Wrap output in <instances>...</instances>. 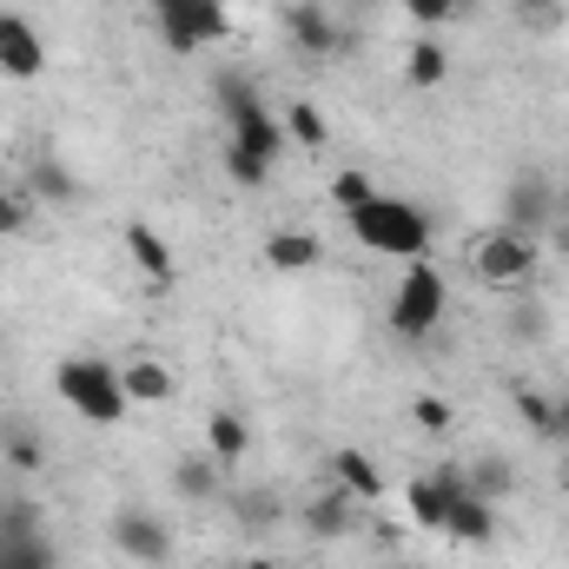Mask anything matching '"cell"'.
<instances>
[{"mask_svg":"<svg viewBox=\"0 0 569 569\" xmlns=\"http://www.w3.org/2000/svg\"><path fill=\"white\" fill-rule=\"evenodd\" d=\"M345 226H351V239H358L365 252H385V259H425L430 252L425 206H411V199H398V192L365 199L358 212H345Z\"/></svg>","mask_w":569,"mask_h":569,"instance_id":"6da1fadb","label":"cell"},{"mask_svg":"<svg viewBox=\"0 0 569 569\" xmlns=\"http://www.w3.org/2000/svg\"><path fill=\"white\" fill-rule=\"evenodd\" d=\"M53 391H60V405L73 411V418H87V425H120L133 405H127V391H120V365H107V358H60V371H53Z\"/></svg>","mask_w":569,"mask_h":569,"instance_id":"7a4b0ae2","label":"cell"},{"mask_svg":"<svg viewBox=\"0 0 569 569\" xmlns=\"http://www.w3.org/2000/svg\"><path fill=\"white\" fill-rule=\"evenodd\" d=\"M443 311H450V284H443V272L425 266V259H411V272H405L398 291H391V331L418 345V338H430V331L443 325Z\"/></svg>","mask_w":569,"mask_h":569,"instance_id":"3957f363","label":"cell"},{"mask_svg":"<svg viewBox=\"0 0 569 569\" xmlns=\"http://www.w3.org/2000/svg\"><path fill=\"white\" fill-rule=\"evenodd\" d=\"M152 20H159V40L172 53H199V47H219L232 40V13L219 0H146Z\"/></svg>","mask_w":569,"mask_h":569,"instance_id":"277c9868","label":"cell"},{"mask_svg":"<svg viewBox=\"0 0 569 569\" xmlns=\"http://www.w3.org/2000/svg\"><path fill=\"white\" fill-rule=\"evenodd\" d=\"M537 259H543L537 239H523V232H510V226H497V232H483V239L470 246V272H477V284H490V291H497V284H503V291L523 284L537 272Z\"/></svg>","mask_w":569,"mask_h":569,"instance_id":"5b68a950","label":"cell"},{"mask_svg":"<svg viewBox=\"0 0 569 569\" xmlns=\"http://www.w3.org/2000/svg\"><path fill=\"white\" fill-rule=\"evenodd\" d=\"M437 483L450 490L443 537H450V543H463V550H490V543H497V503H483V497L463 483V470H457V463H443V470H437Z\"/></svg>","mask_w":569,"mask_h":569,"instance_id":"8992f818","label":"cell"},{"mask_svg":"<svg viewBox=\"0 0 569 569\" xmlns=\"http://www.w3.org/2000/svg\"><path fill=\"white\" fill-rule=\"evenodd\" d=\"M557 219H563V192H557L543 172H517V179L503 186V226H510V232L537 239V232H550Z\"/></svg>","mask_w":569,"mask_h":569,"instance_id":"52a82bcc","label":"cell"},{"mask_svg":"<svg viewBox=\"0 0 569 569\" xmlns=\"http://www.w3.org/2000/svg\"><path fill=\"white\" fill-rule=\"evenodd\" d=\"M113 550L140 569H159L172 557V530H166V517H152V510H120V517H113Z\"/></svg>","mask_w":569,"mask_h":569,"instance_id":"ba28073f","label":"cell"},{"mask_svg":"<svg viewBox=\"0 0 569 569\" xmlns=\"http://www.w3.org/2000/svg\"><path fill=\"white\" fill-rule=\"evenodd\" d=\"M0 73H13V80H40L47 73V47H40L33 20H20L7 7H0Z\"/></svg>","mask_w":569,"mask_h":569,"instance_id":"9c48e42d","label":"cell"},{"mask_svg":"<svg viewBox=\"0 0 569 569\" xmlns=\"http://www.w3.org/2000/svg\"><path fill=\"white\" fill-rule=\"evenodd\" d=\"M284 33L298 40V53H311V60H331L338 47H345V33H338V20L325 13V7H311V0H298V7H284Z\"/></svg>","mask_w":569,"mask_h":569,"instance_id":"30bf717a","label":"cell"},{"mask_svg":"<svg viewBox=\"0 0 569 569\" xmlns=\"http://www.w3.org/2000/svg\"><path fill=\"white\" fill-rule=\"evenodd\" d=\"M127 259H133V266H140L146 279L159 284V291H166V284L179 279V259H172L166 232H159V226H146V219H133V226H127Z\"/></svg>","mask_w":569,"mask_h":569,"instance_id":"8fae6325","label":"cell"},{"mask_svg":"<svg viewBox=\"0 0 569 569\" xmlns=\"http://www.w3.org/2000/svg\"><path fill=\"white\" fill-rule=\"evenodd\" d=\"M331 483L351 490L358 503H378V497H385V470H378L358 443H338V450H331Z\"/></svg>","mask_w":569,"mask_h":569,"instance_id":"7c38bea8","label":"cell"},{"mask_svg":"<svg viewBox=\"0 0 569 569\" xmlns=\"http://www.w3.org/2000/svg\"><path fill=\"white\" fill-rule=\"evenodd\" d=\"M351 523H358V497L351 490H325V497H311L305 503V530L318 537V543H338V537H351Z\"/></svg>","mask_w":569,"mask_h":569,"instance_id":"4fadbf2b","label":"cell"},{"mask_svg":"<svg viewBox=\"0 0 569 569\" xmlns=\"http://www.w3.org/2000/svg\"><path fill=\"white\" fill-rule=\"evenodd\" d=\"M266 266H272V272H318V266H325V239L284 226V232L266 239Z\"/></svg>","mask_w":569,"mask_h":569,"instance_id":"5bb4252c","label":"cell"},{"mask_svg":"<svg viewBox=\"0 0 569 569\" xmlns=\"http://www.w3.org/2000/svg\"><path fill=\"white\" fill-rule=\"evenodd\" d=\"M120 391H127V405H166V398L179 391V378H172L159 358H127V365H120Z\"/></svg>","mask_w":569,"mask_h":569,"instance_id":"9a60e30c","label":"cell"},{"mask_svg":"<svg viewBox=\"0 0 569 569\" xmlns=\"http://www.w3.org/2000/svg\"><path fill=\"white\" fill-rule=\"evenodd\" d=\"M0 569H60V557H53V543H47L40 523H33V530L0 523Z\"/></svg>","mask_w":569,"mask_h":569,"instance_id":"2e32d148","label":"cell"},{"mask_svg":"<svg viewBox=\"0 0 569 569\" xmlns=\"http://www.w3.org/2000/svg\"><path fill=\"white\" fill-rule=\"evenodd\" d=\"M219 477H226V463L206 457V450H192V457L172 463V490H179L186 503H212V497H219Z\"/></svg>","mask_w":569,"mask_h":569,"instance_id":"e0dca14e","label":"cell"},{"mask_svg":"<svg viewBox=\"0 0 569 569\" xmlns=\"http://www.w3.org/2000/svg\"><path fill=\"white\" fill-rule=\"evenodd\" d=\"M246 450H252V430H246L239 411H212V418H206V457H219V463L232 470Z\"/></svg>","mask_w":569,"mask_h":569,"instance_id":"ac0fdd59","label":"cell"},{"mask_svg":"<svg viewBox=\"0 0 569 569\" xmlns=\"http://www.w3.org/2000/svg\"><path fill=\"white\" fill-rule=\"evenodd\" d=\"M443 73H450L443 40H437V33H418V40H411V60H405V80H411L418 93H430V87H443Z\"/></svg>","mask_w":569,"mask_h":569,"instance_id":"d6986e66","label":"cell"},{"mask_svg":"<svg viewBox=\"0 0 569 569\" xmlns=\"http://www.w3.org/2000/svg\"><path fill=\"white\" fill-rule=\"evenodd\" d=\"M463 483H470L483 503H503V497L517 490V463H510V457H477V463L463 470Z\"/></svg>","mask_w":569,"mask_h":569,"instance_id":"ffe728a7","label":"cell"},{"mask_svg":"<svg viewBox=\"0 0 569 569\" xmlns=\"http://www.w3.org/2000/svg\"><path fill=\"white\" fill-rule=\"evenodd\" d=\"M284 140H291V146H305V152H325L331 127H325V113H318L311 100H291V107H284Z\"/></svg>","mask_w":569,"mask_h":569,"instance_id":"44dd1931","label":"cell"},{"mask_svg":"<svg viewBox=\"0 0 569 569\" xmlns=\"http://www.w3.org/2000/svg\"><path fill=\"white\" fill-rule=\"evenodd\" d=\"M405 503H411V517H418L425 530H437V537H443V510H450V490L437 483V470H430V477H418V483L405 490Z\"/></svg>","mask_w":569,"mask_h":569,"instance_id":"7402d4cb","label":"cell"},{"mask_svg":"<svg viewBox=\"0 0 569 569\" xmlns=\"http://www.w3.org/2000/svg\"><path fill=\"white\" fill-rule=\"evenodd\" d=\"M517 418L537 430L543 443H557V398H550V391H537V385H517Z\"/></svg>","mask_w":569,"mask_h":569,"instance_id":"603a6c76","label":"cell"},{"mask_svg":"<svg viewBox=\"0 0 569 569\" xmlns=\"http://www.w3.org/2000/svg\"><path fill=\"white\" fill-rule=\"evenodd\" d=\"M33 192L53 199V206H67V199H80V179H73L60 159H40V166H33Z\"/></svg>","mask_w":569,"mask_h":569,"instance_id":"cb8c5ba5","label":"cell"},{"mask_svg":"<svg viewBox=\"0 0 569 569\" xmlns=\"http://www.w3.org/2000/svg\"><path fill=\"white\" fill-rule=\"evenodd\" d=\"M226 172H232V186L259 192V186L272 179V159H259V152H246V146H232V140H226Z\"/></svg>","mask_w":569,"mask_h":569,"instance_id":"d4e9b609","label":"cell"},{"mask_svg":"<svg viewBox=\"0 0 569 569\" xmlns=\"http://www.w3.org/2000/svg\"><path fill=\"white\" fill-rule=\"evenodd\" d=\"M365 199H378V186H371V172H358V166H345V172L331 179V206H338V212H358Z\"/></svg>","mask_w":569,"mask_h":569,"instance_id":"484cf974","label":"cell"},{"mask_svg":"<svg viewBox=\"0 0 569 569\" xmlns=\"http://www.w3.org/2000/svg\"><path fill=\"white\" fill-rule=\"evenodd\" d=\"M405 13H411L418 33H437L443 20H457V0H405Z\"/></svg>","mask_w":569,"mask_h":569,"instance_id":"4316f807","label":"cell"},{"mask_svg":"<svg viewBox=\"0 0 569 569\" xmlns=\"http://www.w3.org/2000/svg\"><path fill=\"white\" fill-rule=\"evenodd\" d=\"M7 463H13V470H40V463H47L40 437H33V430H7Z\"/></svg>","mask_w":569,"mask_h":569,"instance_id":"83f0119b","label":"cell"},{"mask_svg":"<svg viewBox=\"0 0 569 569\" xmlns=\"http://www.w3.org/2000/svg\"><path fill=\"white\" fill-rule=\"evenodd\" d=\"M510 7H517V20H523V27H537V33L563 20V0H510Z\"/></svg>","mask_w":569,"mask_h":569,"instance_id":"f1b7e54d","label":"cell"},{"mask_svg":"<svg viewBox=\"0 0 569 569\" xmlns=\"http://www.w3.org/2000/svg\"><path fill=\"white\" fill-rule=\"evenodd\" d=\"M411 418H418V430L443 437V430H450V405H443V398H418V405H411Z\"/></svg>","mask_w":569,"mask_h":569,"instance_id":"f546056e","label":"cell"},{"mask_svg":"<svg viewBox=\"0 0 569 569\" xmlns=\"http://www.w3.org/2000/svg\"><path fill=\"white\" fill-rule=\"evenodd\" d=\"M510 331H517V338H523V345H537V338H543V331H550V311H543V305H523V311H517V318H510Z\"/></svg>","mask_w":569,"mask_h":569,"instance_id":"4dcf8cb0","label":"cell"},{"mask_svg":"<svg viewBox=\"0 0 569 569\" xmlns=\"http://www.w3.org/2000/svg\"><path fill=\"white\" fill-rule=\"evenodd\" d=\"M20 232H27V199L0 192V239H20Z\"/></svg>","mask_w":569,"mask_h":569,"instance_id":"1f68e13d","label":"cell"},{"mask_svg":"<svg viewBox=\"0 0 569 569\" xmlns=\"http://www.w3.org/2000/svg\"><path fill=\"white\" fill-rule=\"evenodd\" d=\"M557 443L569 450V391H557Z\"/></svg>","mask_w":569,"mask_h":569,"instance_id":"d6a6232c","label":"cell"},{"mask_svg":"<svg viewBox=\"0 0 569 569\" xmlns=\"http://www.w3.org/2000/svg\"><path fill=\"white\" fill-rule=\"evenodd\" d=\"M550 246H557V252L569 259V219H557V226H550Z\"/></svg>","mask_w":569,"mask_h":569,"instance_id":"836d02e7","label":"cell"},{"mask_svg":"<svg viewBox=\"0 0 569 569\" xmlns=\"http://www.w3.org/2000/svg\"><path fill=\"white\" fill-rule=\"evenodd\" d=\"M470 7H483V0H457V13H470Z\"/></svg>","mask_w":569,"mask_h":569,"instance_id":"e575fe53","label":"cell"},{"mask_svg":"<svg viewBox=\"0 0 569 569\" xmlns=\"http://www.w3.org/2000/svg\"><path fill=\"white\" fill-rule=\"evenodd\" d=\"M563 490H569V450H563Z\"/></svg>","mask_w":569,"mask_h":569,"instance_id":"d590c367","label":"cell"},{"mask_svg":"<svg viewBox=\"0 0 569 569\" xmlns=\"http://www.w3.org/2000/svg\"><path fill=\"white\" fill-rule=\"evenodd\" d=\"M563 219H569V186H563Z\"/></svg>","mask_w":569,"mask_h":569,"instance_id":"8d00e7d4","label":"cell"}]
</instances>
